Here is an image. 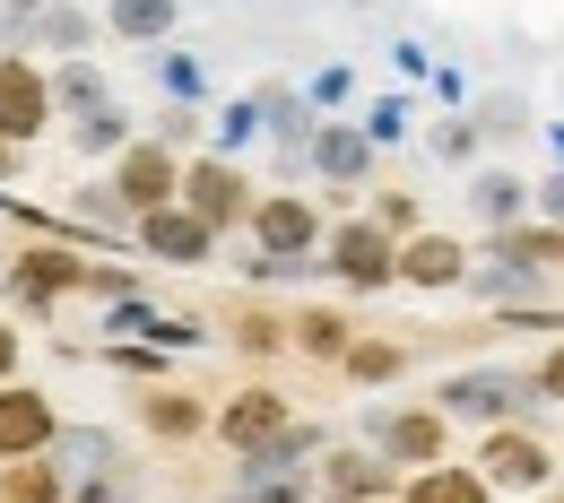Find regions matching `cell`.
Returning a JSON list of instances; mask_svg holds the SVG:
<instances>
[{
	"label": "cell",
	"instance_id": "6da1fadb",
	"mask_svg": "<svg viewBox=\"0 0 564 503\" xmlns=\"http://www.w3.org/2000/svg\"><path fill=\"white\" fill-rule=\"evenodd\" d=\"M252 243V278H295V270H322V243H330V209L313 192H261V209L243 226Z\"/></svg>",
	"mask_w": 564,
	"mask_h": 503
},
{
	"label": "cell",
	"instance_id": "7a4b0ae2",
	"mask_svg": "<svg viewBox=\"0 0 564 503\" xmlns=\"http://www.w3.org/2000/svg\"><path fill=\"white\" fill-rule=\"evenodd\" d=\"M434 408H443L452 426L503 434V426H530L539 382H530V364H452V373L434 382Z\"/></svg>",
	"mask_w": 564,
	"mask_h": 503
},
{
	"label": "cell",
	"instance_id": "3957f363",
	"mask_svg": "<svg viewBox=\"0 0 564 503\" xmlns=\"http://www.w3.org/2000/svg\"><path fill=\"white\" fill-rule=\"evenodd\" d=\"M322 451H330V426L304 417L279 451L235 460V469L217 478V503H322V486H313V460H322Z\"/></svg>",
	"mask_w": 564,
	"mask_h": 503
},
{
	"label": "cell",
	"instance_id": "277c9868",
	"mask_svg": "<svg viewBox=\"0 0 564 503\" xmlns=\"http://www.w3.org/2000/svg\"><path fill=\"white\" fill-rule=\"evenodd\" d=\"M87 252L70 243H26V252H9V270H0V295H9V321H53L70 295H87Z\"/></svg>",
	"mask_w": 564,
	"mask_h": 503
},
{
	"label": "cell",
	"instance_id": "5b68a950",
	"mask_svg": "<svg viewBox=\"0 0 564 503\" xmlns=\"http://www.w3.org/2000/svg\"><path fill=\"white\" fill-rule=\"evenodd\" d=\"M365 451H382L400 478L443 469V460H452V417H443L434 400H373V408H365Z\"/></svg>",
	"mask_w": 564,
	"mask_h": 503
},
{
	"label": "cell",
	"instance_id": "8992f818",
	"mask_svg": "<svg viewBox=\"0 0 564 503\" xmlns=\"http://www.w3.org/2000/svg\"><path fill=\"white\" fill-rule=\"evenodd\" d=\"M183 209H192V217L217 234V243H226V234H243V226H252V209H261V183L243 174V156L200 147V156L183 165Z\"/></svg>",
	"mask_w": 564,
	"mask_h": 503
},
{
	"label": "cell",
	"instance_id": "52a82bcc",
	"mask_svg": "<svg viewBox=\"0 0 564 503\" xmlns=\"http://www.w3.org/2000/svg\"><path fill=\"white\" fill-rule=\"evenodd\" d=\"M295 426H304V417H295V400H286L279 382H243V391H226V400H217L209 442L226 451V460H261V451H279Z\"/></svg>",
	"mask_w": 564,
	"mask_h": 503
},
{
	"label": "cell",
	"instance_id": "ba28073f",
	"mask_svg": "<svg viewBox=\"0 0 564 503\" xmlns=\"http://www.w3.org/2000/svg\"><path fill=\"white\" fill-rule=\"evenodd\" d=\"M322 270H330L348 295H382V287H400V243H391V234H382L365 209H348V217H330Z\"/></svg>",
	"mask_w": 564,
	"mask_h": 503
},
{
	"label": "cell",
	"instance_id": "9c48e42d",
	"mask_svg": "<svg viewBox=\"0 0 564 503\" xmlns=\"http://www.w3.org/2000/svg\"><path fill=\"white\" fill-rule=\"evenodd\" d=\"M478 478H487L495 495H521V503H539L547 486H564V478H556V442H547L539 426L478 434Z\"/></svg>",
	"mask_w": 564,
	"mask_h": 503
},
{
	"label": "cell",
	"instance_id": "30bf717a",
	"mask_svg": "<svg viewBox=\"0 0 564 503\" xmlns=\"http://www.w3.org/2000/svg\"><path fill=\"white\" fill-rule=\"evenodd\" d=\"M183 165H192V156H174V147H156L140 131V140L105 165V183H113V200H122L131 226H140V217H156V209H174V200H183Z\"/></svg>",
	"mask_w": 564,
	"mask_h": 503
},
{
	"label": "cell",
	"instance_id": "8fae6325",
	"mask_svg": "<svg viewBox=\"0 0 564 503\" xmlns=\"http://www.w3.org/2000/svg\"><path fill=\"white\" fill-rule=\"evenodd\" d=\"M53 122H62V105H53V70H44L35 53H0V140H9V147H35Z\"/></svg>",
	"mask_w": 564,
	"mask_h": 503
},
{
	"label": "cell",
	"instance_id": "7c38bea8",
	"mask_svg": "<svg viewBox=\"0 0 564 503\" xmlns=\"http://www.w3.org/2000/svg\"><path fill=\"white\" fill-rule=\"evenodd\" d=\"M62 408H53V391L44 382H0V469L9 460H44L53 442H62Z\"/></svg>",
	"mask_w": 564,
	"mask_h": 503
},
{
	"label": "cell",
	"instance_id": "4fadbf2b",
	"mask_svg": "<svg viewBox=\"0 0 564 503\" xmlns=\"http://www.w3.org/2000/svg\"><path fill=\"white\" fill-rule=\"evenodd\" d=\"M313 486H322V503H400V469L365 442H330L313 460Z\"/></svg>",
	"mask_w": 564,
	"mask_h": 503
},
{
	"label": "cell",
	"instance_id": "5bb4252c",
	"mask_svg": "<svg viewBox=\"0 0 564 503\" xmlns=\"http://www.w3.org/2000/svg\"><path fill=\"white\" fill-rule=\"evenodd\" d=\"M131 417H140V434H148V442H165V451H183V442H209V426H217V400H200V391H183V382H148Z\"/></svg>",
	"mask_w": 564,
	"mask_h": 503
},
{
	"label": "cell",
	"instance_id": "9a60e30c",
	"mask_svg": "<svg viewBox=\"0 0 564 503\" xmlns=\"http://www.w3.org/2000/svg\"><path fill=\"white\" fill-rule=\"evenodd\" d=\"M304 165L330 183V200H348V192H365V174H373V131L365 122H313Z\"/></svg>",
	"mask_w": 564,
	"mask_h": 503
},
{
	"label": "cell",
	"instance_id": "2e32d148",
	"mask_svg": "<svg viewBox=\"0 0 564 503\" xmlns=\"http://www.w3.org/2000/svg\"><path fill=\"white\" fill-rule=\"evenodd\" d=\"M131 243H140L156 270H209V261H217V234L183 209V200H174V209H156V217H140V226H131Z\"/></svg>",
	"mask_w": 564,
	"mask_h": 503
},
{
	"label": "cell",
	"instance_id": "e0dca14e",
	"mask_svg": "<svg viewBox=\"0 0 564 503\" xmlns=\"http://www.w3.org/2000/svg\"><path fill=\"white\" fill-rule=\"evenodd\" d=\"M469 270H478L469 243L443 234V226H425L417 243H400V287H409V295H460V287H469Z\"/></svg>",
	"mask_w": 564,
	"mask_h": 503
},
{
	"label": "cell",
	"instance_id": "ac0fdd59",
	"mask_svg": "<svg viewBox=\"0 0 564 503\" xmlns=\"http://www.w3.org/2000/svg\"><path fill=\"white\" fill-rule=\"evenodd\" d=\"M460 200H469V226H487V234H512L521 217H539V183H521L512 165H478Z\"/></svg>",
	"mask_w": 564,
	"mask_h": 503
},
{
	"label": "cell",
	"instance_id": "d6986e66",
	"mask_svg": "<svg viewBox=\"0 0 564 503\" xmlns=\"http://www.w3.org/2000/svg\"><path fill=\"white\" fill-rule=\"evenodd\" d=\"M487 261H503V270H530V278H547V287H556V278H564V226H547V217H521L512 234H487Z\"/></svg>",
	"mask_w": 564,
	"mask_h": 503
},
{
	"label": "cell",
	"instance_id": "ffe728a7",
	"mask_svg": "<svg viewBox=\"0 0 564 503\" xmlns=\"http://www.w3.org/2000/svg\"><path fill=\"white\" fill-rule=\"evenodd\" d=\"M286 330H295V357H304V364H330V373H339L348 348L365 339L339 304H295V313H286Z\"/></svg>",
	"mask_w": 564,
	"mask_h": 503
},
{
	"label": "cell",
	"instance_id": "44dd1931",
	"mask_svg": "<svg viewBox=\"0 0 564 503\" xmlns=\"http://www.w3.org/2000/svg\"><path fill=\"white\" fill-rule=\"evenodd\" d=\"M226 348L270 364V357H295V330H286V313H270V304H235L226 313Z\"/></svg>",
	"mask_w": 564,
	"mask_h": 503
},
{
	"label": "cell",
	"instance_id": "7402d4cb",
	"mask_svg": "<svg viewBox=\"0 0 564 503\" xmlns=\"http://www.w3.org/2000/svg\"><path fill=\"white\" fill-rule=\"evenodd\" d=\"M400 503H503V495L478 478V460H443V469L400 478Z\"/></svg>",
	"mask_w": 564,
	"mask_h": 503
},
{
	"label": "cell",
	"instance_id": "603a6c76",
	"mask_svg": "<svg viewBox=\"0 0 564 503\" xmlns=\"http://www.w3.org/2000/svg\"><path fill=\"white\" fill-rule=\"evenodd\" d=\"M409 364H417V348H409V339H382V330H365V339L348 348V364H339V382H356V391H391Z\"/></svg>",
	"mask_w": 564,
	"mask_h": 503
},
{
	"label": "cell",
	"instance_id": "cb8c5ba5",
	"mask_svg": "<svg viewBox=\"0 0 564 503\" xmlns=\"http://www.w3.org/2000/svg\"><path fill=\"white\" fill-rule=\"evenodd\" d=\"M96 35H105V9H78V0H53L35 18V53H62V62H87Z\"/></svg>",
	"mask_w": 564,
	"mask_h": 503
},
{
	"label": "cell",
	"instance_id": "d4e9b609",
	"mask_svg": "<svg viewBox=\"0 0 564 503\" xmlns=\"http://www.w3.org/2000/svg\"><path fill=\"white\" fill-rule=\"evenodd\" d=\"M183 26V0H105V35H122V44H165Z\"/></svg>",
	"mask_w": 564,
	"mask_h": 503
},
{
	"label": "cell",
	"instance_id": "484cf974",
	"mask_svg": "<svg viewBox=\"0 0 564 503\" xmlns=\"http://www.w3.org/2000/svg\"><path fill=\"white\" fill-rule=\"evenodd\" d=\"M53 460H62L70 478H96V469H122V460H131V442H122V434H105V426H62Z\"/></svg>",
	"mask_w": 564,
	"mask_h": 503
},
{
	"label": "cell",
	"instance_id": "4316f807",
	"mask_svg": "<svg viewBox=\"0 0 564 503\" xmlns=\"http://www.w3.org/2000/svg\"><path fill=\"white\" fill-rule=\"evenodd\" d=\"M0 503H70V469L44 451V460H9L0 469Z\"/></svg>",
	"mask_w": 564,
	"mask_h": 503
},
{
	"label": "cell",
	"instance_id": "83f0119b",
	"mask_svg": "<svg viewBox=\"0 0 564 503\" xmlns=\"http://www.w3.org/2000/svg\"><path fill=\"white\" fill-rule=\"evenodd\" d=\"M53 105H62V122H87V113L113 105V87H105L96 62H53Z\"/></svg>",
	"mask_w": 564,
	"mask_h": 503
},
{
	"label": "cell",
	"instance_id": "f1b7e54d",
	"mask_svg": "<svg viewBox=\"0 0 564 503\" xmlns=\"http://www.w3.org/2000/svg\"><path fill=\"white\" fill-rule=\"evenodd\" d=\"M131 140H140V131H131V113H122V105H105V113L70 122V147H78V156H105V165H113Z\"/></svg>",
	"mask_w": 564,
	"mask_h": 503
},
{
	"label": "cell",
	"instance_id": "f546056e",
	"mask_svg": "<svg viewBox=\"0 0 564 503\" xmlns=\"http://www.w3.org/2000/svg\"><path fill=\"white\" fill-rule=\"evenodd\" d=\"M70 503H148L140 460H122V469H96V478H70Z\"/></svg>",
	"mask_w": 564,
	"mask_h": 503
},
{
	"label": "cell",
	"instance_id": "4dcf8cb0",
	"mask_svg": "<svg viewBox=\"0 0 564 503\" xmlns=\"http://www.w3.org/2000/svg\"><path fill=\"white\" fill-rule=\"evenodd\" d=\"M365 217H373L391 243H417V234H425V200H417V192H373V209H365Z\"/></svg>",
	"mask_w": 564,
	"mask_h": 503
},
{
	"label": "cell",
	"instance_id": "1f68e13d",
	"mask_svg": "<svg viewBox=\"0 0 564 503\" xmlns=\"http://www.w3.org/2000/svg\"><path fill=\"white\" fill-rule=\"evenodd\" d=\"M469 122H478V140L512 147V140H521V131H530V105H521V96H487V105H478Z\"/></svg>",
	"mask_w": 564,
	"mask_h": 503
},
{
	"label": "cell",
	"instance_id": "d6a6232c",
	"mask_svg": "<svg viewBox=\"0 0 564 503\" xmlns=\"http://www.w3.org/2000/svg\"><path fill=\"white\" fill-rule=\"evenodd\" d=\"M148 140L174 147V156H200V113H192V105H165V113L148 122Z\"/></svg>",
	"mask_w": 564,
	"mask_h": 503
},
{
	"label": "cell",
	"instance_id": "836d02e7",
	"mask_svg": "<svg viewBox=\"0 0 564 503\" xmlns=\"http://www.w3.org/2000/svg\"><path fill=\"white\" fill-rule=\"evenodd\" d=\"M70 217H78V226H105V234H131V209L113 200V183H87Z\"/></svg>",
	"mask_w": 564,
	"mask_h": 503
},
{
	"label": "cell",
	"instance_id": "e575fe53",
	"mask_svg": "<svg viewBox=\"0 0 564 503\" xmlns=\"http://www.w3.org/2000/svg\"><path fill=\"white\" fill-rule=\"evenodd\" d=\"M105 364H113V373H140V391L148 382H174V373H165V348H131V339H113Z\"/></svg>",
	"mask_w": 564,
	"mask_h": 503
},
{
	"label": "cell",
	"instance_id": "d590c367",
	"mask_svg": "<svg viewBox=\"0 0 564 503\" xmlns=\"http://www.w3.org/2000/svg\"><path fill=\"white\" fill-rule=\"evenodd\" d=\"M478 122H434V156H452V165H469V156H478Z\"/></svg>",
	"mask_w": 564,
	"mask_h": 503
},
{
	"label": "cell",
	"instance_id": "8d00e7d4",
	"mask_svg": "<svg viewBox=\"0 0 564 503\" xmlns=\"http://www.w3.org/2000/svg\"><path fill=\"white\" fill-rule=\"evenodd\" d=\"M530 382H539V400H556V408H564V339H556L539 364H530Z\"/></svg>",
	"mask_w": 564,
	"mask_h": 503
},
{
	"label": "cell",
	"instance_id": "74e56055",
	"mask_svg": "<svg viewBox=\"0 0 564 503\" xmlns=\"http://www.w3.org/2000/svg\"><path fill=\"white\" fill-rule=\"evenodd\" d=\"M18 357H26V330L0 313V382H18Z\"/></svg>",
	"mask_w": 564,
	"mask_h": 503
},
{
	"label": "cell",
	"instance_id": "f35d334b",
	"mask_svg": "<svg viewBox=\"0 0 564 503\" xmlns=\"http://www.w3.org/2000/svg\"><path fill=\"white\" fill-rule=\"evenodd\" d=\"M539 217L564 226V165H556V174H539Z\"/></svg>",
	"mask_w": 564,
	"mask_h": 503
},
{
	"label": "cell",
	"instance_id": "ab89813d",
	"mask_svg": "<svg viewBox=\"0 0 564 503\" xmlns=\"http://www.w3.org/2000/svg\"><path fill=\"white\" fill-rule=\"evenodd\" d=\"M18 174H26V147H9V140H0V192H9Z\"/></svg>",
	"mask_w": 564,
	"mask_h": 503
},
{
	"label": "cell",
	"instance_id": "60d3db41",
	"mask_svg": "<svg viewBox=\"0 0 564 503\" xmlns=\"http://www.w3.org/2000/svg\"><path fill=\"white\" fill-rule=\"evenodd\" d=\"M53 0H0V18H44Z\"/></svg>",
	"mask_w": 564,
	"mask_h": 503
},
{
	"label": "cell",
	"instance_id": "b9f144b4",
	"mask_svg": "<svg viewBox=\"0 0 564 503\" xmlns=\"http://www.w3.org/2000/svg\"><path fill=\"white\" fill-rule=\"evenodd\" d=\"M539 503H564V486H547V495H539Z\"/></svg>",
	"mask_w": 564,
	"mask_h": 503
},
{
	"label": "cell",
	"instance_id": "7bdbcfd3",
	"mask_svg": "<svg viewBox=\"0 0 564 503\" xmlns=\"http://www.w3.org/2000/svg\"><path fill=\"white\" fill-rule=\"evenodd\" d=\"M556 295H564V278H556Z\"/></svg>",
	"mask_w": 564,
	"mask_h": 503
}]
</instances>
